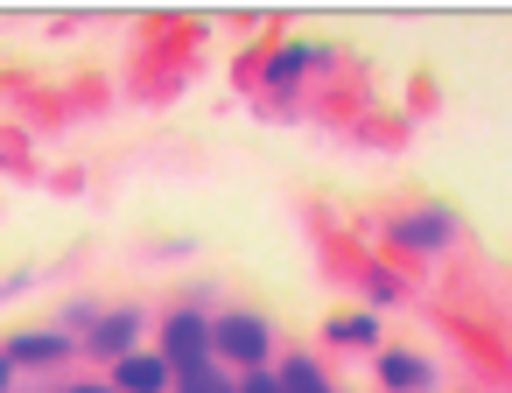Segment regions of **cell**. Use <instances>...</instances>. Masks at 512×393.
I'll list each match as a JSON object with an SVG mask.
<instances>
[{
	"mask_svg": "<svg viewBox=\"0 0 512 393\" xmlns=\"http://www.w3.org/2000/svg\"><path fill=\"white\" fill-rule=\"evenodd\" d=\"M162 365H169L176 379L204 372V365H211V323H204V316H169V323H162Z\"/></svg>",
	"mask_w": 512,
	"mask_h": 393,
	"instance_id": "1",
	"label": "cell"
},
{
	"mask_svg": "<svg viewBox=\"0 0 512 393\" xmlns=\"http://www.w3.org/2000/svg\"><path fill=\"white\" fill-rule=\"evenodd\" d=\"M211 351L218 358H239V365H260L267 358V323L260 316H218L211 323Z\"/></svg>",
	"mask_w": 512,
	"mask_h": 393,
	"instance_id": "2",
	"label": "cell"
},
{
	"mask_svg": "<svg viewBox=\"0 0 512 393\" xmlns=\"http://www.w3.org/2000/svg\"><path fill=\"white\" fill-rule=\"evenodd\" d=\"M113 379H120L127 393H162V386H169V365L148 358V351H127V358H113Z\"/></svg>",
	"mask_w": 512,
	"mask_h": 393,
	"instance_id": "3",
	"label": "cell"
},
{
	"mask_svg": "<svg viewBox=\"0 0 512 393\" xmlns=\"http://www.w3.org/2000/svg\"><path fill=\"white\" fill-rule=\"evenodd\" d=\"M379 379H386L393 393H421L435 372H428V358H414V351H386V358H379Z\"/></svg>",
	"mask_w": 512,
	"mask_h": 393,
	"instance_id": "4",
	"label": "cell"
},
{
	"mask_svg": "<svg viewBox=\"0 0 512 393\" xmlns=\"http://www.w3.org/2000/svg\"><path fill=\"white\" fill-rule=\"evenodd\" d=\"M71 344L64 337H50V330H29V337H15L8 351H0V358H8V365H50V358H64Z\"/></svg>",
	"mask_w": 512,
	"mask_h": 393,
	"instance_id": "5",
	"label": "cell"
},
{
	"mask_svg": "<svg viewBox=\"0 0 512 393\" xmlns=\"http://www.w3.org/2000/svg\"><path fill=\"white\" fill-rule=\"evenodd\" d=\"M274 379H281V393H330V379H323V365H316V358H288Z\"/></svg>",
	"mask_w": 512,
	"mask_h": 393,
	"instance_id": "6",
	"label": "cell"
},
{
	"mask_svg": "<svg viewBox=\"0 0 512 393\" xmlns=\"http://www.w3.org/2000/svg\"><path fill=\"white\" fill-rule=\"evenodd\" d=\"M127 337H134V316L120 309V316H106V323L92 330V351H106V358H127Z\"/></svg>",
	"mask_w": 512,
	"mask_h": 393,
	"instance_id": "7",
	"label": "cell"
},
{
	"mask_svg": "<svg viewBox=\"0 0 512 393\" xmlns=\"http://www.w3.org/2000/svg\"><path fill=\"white\" fill-rule=\"evenodd\" d=\"M442 232H449V218H407V225H400L407 246H442Z\"/></svg>",
	"mask_w": 512,
	"mask_h": 393,
	"instance_id": "8",
	"label": "cell"
},
{
	"mask_svg": "<svg viewBox=\"0 0 512 393\" xmlns=\"http://www.w3.org/2000/svg\"><path fill=\"white\" fill-rule=\"evenodd\" d=\"M330 337H351V344H372L379 330H372V316H337V323H330Z\"/></svg>",
	"mask_w": 512,
	"mask_h": 393,
	"instance_id": "9",
	"label": "cell"
},
{
	"mask_svg": "<svg viewBox=\"0 0 512 393\" xmlns=\"http://www.w3.org/2000/svg\"><path fill=\"white\" fill-rule=\"evenodd\" d=\"M183 393H232V386H225V379L204 365V372H190V379H183Z\"/></svg>",
	"mask_w": 512,
	"mask_h": 393,
	"instance_id": "10",
	"label": "cell"
},
{
	"mask_svg": "<svg viewBox=\"0 0 512 393\" xmlns=\"http://www.w3.org/2000/svg\"><path fill=\"white\" fill-rule=\"evenodd\" d=\"M239 393H281V379H274V372H253V379H246Z\"/></svg>",
	"mask_w": 512,
	"mask_h": 393,
	"instance_id": "11",
	"label": "cell"
},
{
	"mask_svg": "<svg viewBox=\"0 0 512 393\" xmlns=\"http://www.w3.org/2000/svg\"><path fill=\"white\" fill-rule=\"evenodd\" d=\"M8 372H15V365H8V358H0V393H8Z\"/></svg>",
	"mask_w": 512,
	"mask_h": 393,
	"instance_id": "12",
	"label": "cell"
},
{
	"mask_svg": "<svg viewBox=\"0 0 512 393\" xmlns=\"http://www.w3.org/2000/svg\"><path fill=\"white\" fill-rule=\"evenodd\" d=\"M71 393H106V386H71Z\"/></svg>",
	"mask_w": 512,
	"mask_h": 393,
	"instance_id": "13",
	"label": "cell"
}]
</instances>
